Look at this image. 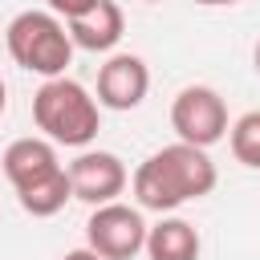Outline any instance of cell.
<instances>
[{
  "instance_id": "8",
  "label": "cell",
  "mask_w": 260,
  "mask_h": 260,
  "mask_svg": "<svg viewBox=\"0 0 260 260\" xmlns=\"http://www.w3.org/2000/svg\"><path fill=\"white\" fill-rule=\"evenodd\" d=\"M4 179L12 183V191H24V187H37L45 183L49 175L65 171L61 158H57V142H49L45 134H24V138H12L4 146Z\"/></svg>"
},
{
  "instance_id": "7",
  "label": "cell",
  "mask_w": 260,
  "mask_h": 260,
  "mask_svg": "<svg viewBox=\"0 0 260 260\" xmlns=\"http://www.w3.org/2000/svg\"><path fill=\"white\" fill-rule=\"evenodd\" d=\"M150 93V69L138 53H110L106 65L98 69V106L106 110H138Z\"/></svg>"
},
{
  "instance_id": "15",
  "label": "cell",
  "mask_w": 260,
  "mask_h": 260,
  "mask_svg": "<svg viewBox=\"0 0 260 260\" xmlns=\"http://www.w3.org/2000/svg\"><path fill=\"white\" fill-rule=\"evenodd\" d=\"M191 4H203V8H232V4H240V0H191Z\"/></svg>"
},
{
  "instance_id": "16",
  "label": "cell",
  "mask_w": 260,
  "mask_h": 260,
  "mask_svg": "<svg viewBox=\"0 0 260 260\" xmlns=\"http://www.w3.org/2000/svg\"><path fill=\"white\" fill-rule=\"evenodd\" d=\"M252 69H256V77H260V41H256V49H252Z\"/></svg>"
},
{
  "instance_id": "5",
  "label": "cell",
  "mask_w": 260,
  "mask_h": 260,
  "mask_svg": "<svg viewBox=\"0 0 260 260\" xmlns=\"http://www.w3.org/2000/svg\"><path fill=\"white\" fill-rule=\"evenodd\" d=\"M146 219H142V207H130L122 199L114 203H102L89 211L85 219V248H93L98 256L106 260H134L146 244Z\"/></svg>"
},
{
  "instance_id": "4",
  "label": "cell",
  "mask_w": 260,
  "mask_h": 260,
  "mask_svg": "<svg viewBox=\"0 0 260 260\" xmlns=\"http://www.w3.org/2000/svg\"><path fill=\"white\" fill-rule=\"evenodd\" d=\"M228 102L219 89L211 85H183L171 102V130L179 134V142L203 146L211 150L215 142L228 138Z\"/></svg>"
},
{
  "instance_id": "19",
  "label": "cell",
  "mask_w": 260,
  "mask_h": 260,
  "mask_svg": "<svg viewBox=\"0 0 260 260\" xmlns=\"http://www.w3.org/2000/svg\"><path fill=\"white\" fill-rule=\"evenodd\" d=\"M0 32H4V28H0Z\"/></svg>"
},
{
  "instance_id": "18",
  "label": "cell",
  "mask_w": 260,
  "mask_h": 260,
  "mask_svg": "<svg viewBox=\"0 0 260 260\" xmlns=\"http://www.w3.org/2000/svg\"><path fill=\"white\" fill-rule=\"evenodd\" d=\"M146 4H158V0H146Z\"/></svg>"
},
{
  "instance_id": "14",
  "label": "cell",
  "mask_w": 260,
  "mask_h": 260,
  "mask_svg": "<svg viewBox=\"0 0 260 260\" xmlns=\"http://www.w3.org/2000/svg\"><path fill=\"white\" fill-rule=\"evenodd\" d=\"M61 260H106V256H98L93 248H69V252L61 256Z\"/></svg>"
},
{
  "instance_id": "9",
  "label": "cell",
  "mask_w": 260,
  "mask_h": 260,
  "mask_svg": "<svg viewBox=\"0 0 260 260\" xmlns=\"http://www.w3.org/2000/svg\"><path fill=\"white\" fill-rule=\"evenodd\" d=\"M65 28H69V37H73V49L110 53V49L122 41V32H126V16H122V8H118L114 0H98L93 8L69 16Z\"/></svg>"
},
{
  "instance_id": "6",
  "label": "cell",
  "mask_w": 260,
  "mask_h": 260,
  "mask_svg": "<svg viewBox=\"0 0 260 260\" xmlns=\"http://www.w3.org/2000/svg\"><path fill=\"white\" fill-rule=\"evenodd\" d=\"M69 187H73V199L89 203V207H102V203H114L126 183H130V171L126 162L114 154V150H81L69 167Z\"/></svg>"
},
{
  "instance_id": "1",
  "label": "cell",
  "mask_w": 260,
  "mask_h": 260,
  "mask_svg": "<svg viewBox=\"0 0 260 260\" xmlns=\"http://www.w3.org/2000/svg\"><path fill=\"white\" fill-rule=\"evenodd\" d=\"M215 183H219V171H215L211 154L191 142H171V146L146 154L130 175L134 203L142 211H158V215L211 195Z\"/></svg>"
},
{
  "instance_id": "2",
  "label": "cell",
  "mask_w": 260,
  "mask_h": 260,
  "mask_svg": "<svg viewBox=\"0 0 260 260\" xmlns=\"http://www.w3.org/2000/svg\"><path fill=\"white\" fill-rule=\"evenodd\" d=\"M32 122L49 142L85 150L102 130V106L81 81L61 73V77H45L41 89L32 93Z\"/></svg>"
},
{
  "instance_id": "3",
  "label": "cell",
  "mask_w": 260,
  "mask_h": 260,
  "mask_svg": "<svg viewBox=\"0 0 260 260\" xmlns=\"http://www.w3.org/2000/svg\"><path fill=\"white\" fill-rule=\"evenodd\" d=\"M4 49L20 69H28L37 77H61L73 61V37H69L65 20L49 8L16 12L4 28Z\"/></svg>"
},
{
  "instance_id": "17",
  "label": "cell",
  "mask_w": 260,
  "mask_h": 260,
  "mask_svg": "<svg viewBox=\"0 0 260 260\" xmlns=\"http://www.w3.org/2000/svg\"><path fill=\"white\" fill-rule=\"evenodd\" d=\"M4 106H8V85H4V77H0V114H4Z\"/></svg>"
},
{
  "instance_id": "13",
  "label": "cell",
  "mask_w": 260,
  "mask_h": 260,
  "mask_svg": "<svg viewBox=\"0 0 260 260\" xmlns=\"http://www.w3.org/2000/svg\"><path fill=\"white\" fill-rule=\"evenodd\" d=\"M45 4H49V12H57L61 20H69V16L85 12V8H93L98 0H45Z\"/></svg>"
},
{
  "instance_id": "12",
  "label": "cell",
  "mask_w": 260,
  "mask_h": 260,
  "mask_svg": "<svg viewBox=\"0 0 260 260\" xmlns=\"http://www.w3.org/2000/svg\"><path fill=\"white\" fill-rule=\"evenodd\" d=\"M228 146H232L236 162L260 171V110H252L228 126Z\"/></svg>"
},
{
  "instance_id": "11",
  "label": "cell",
  "mask_w": 260,
  "mask_h": 260,
  "mask_svg": "<svg viewBox=\"0 0 260 260\" xmlns=\"http://www.w3.org/2000/svg\"><path fill=\"white\" fill-rule=\"evenodd\" d=\"M69 199H73L69 171H57V175H49V179H45V183H37V187L16 191V203H20L32 219H49V215H57Z\"/></svg>"
},
{
  "instance_id": "10",
  "label": "cell",
  "mask_w": 260,
  "mask_h": 260,
  "mask_svg": "<svg viewBox=\"0 0 260 260\" xmlns=\"http://www.w3.org/2000/svg\"><path fill=\"white\" fill-rule=\"evenodd\" d=\"M142 252H146L150 260H199L203 240H199L195 223H187L183 215H171V211H167L158 223L146 228Z\"/></svg>"
}]
</instances>
